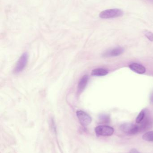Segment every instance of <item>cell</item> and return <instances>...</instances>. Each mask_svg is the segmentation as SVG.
Segmentation results:
<instances>
[{
    "label": "cell",
    "mask_w": 153,
    "mask_h": 153,
    "mask_svg": "<svg viewBox=\"0 0 153 153\" xmlns=\"http://www.w3.org/2000/svg\"><path fill=\"white\" fill-rule=\"evenodd\" d=\"M124 14L122 10L119 9H111L102 11L99 14L101 19H110L121 17Z\"/></svg>",
    "instance_id": "6da1fadb"
},
{
    "label": "cell",
    "mask_w": 153,
    "mask_h": 153,
    "mask_svg": "<svg viewBox=\"0 0 153 153\" xmlns=\"http://www.w3.org/2000/svg\"><path fill=\"white\" fill-rule=\"evenodd\" d=\"M28 62V54L27 53H24L19 58L13 70V72L15 74L19 73L22 71L26 67Z\"/></svg>",
    "instance_id": "7a4b0ae2"
},
{
    "label": "cell",
    "mask_w": 153,
    "mask_h": 153,
    "mask_svg": "<svg viewBox=\"0 0 153 153\" xmlns=\"http://www.w3.org/2000/svg\"><path fill=\"white\" fill-rule=\"evenodd\" d=\"M95 131L98 136H110L114 134V129L109 126H99L95 128Z\"/></svg>",
    "instance_id": "3957f363"
},
{
    "label": "cell",
    "mask_w": 153,
    "mask_h": 153,
    "mask_svg": "<svg viewBox=\"0 0 153 153\" xmlns=\"http://www.w3.org/2000/svg\"><path fill=\"white\" fill-rule=\"evenodd\" d=\"M120 129L122 132L128 135H135L139 132V126L131 123H125L120 126Z\"/></svg>",
    "instance_id": "277c9868"
},
{
    "label": "cell",
    "mask_w": 153,
    "mask_h": 153,
    "mask_svg": "<svg viewBox=\"0 0 153 153\" xmlns=\"http://www.w3.org/2000/svg\"><path fill=\"white\" fill-rule=\"evenodd\" d=\"M76 116L81 125L83 126H87L91 123L92 118L88 113L84 111H76Z\"/></svg>",
    "instance_id": "5b68a950"
},
{
    "label": "cell",
    "mask_w": 153,
    "mask_h": 153,
    "mask_svg": "<svg viewBox=\"0 0 153 153\" xmlns=\"http://www.w3.org/2000/svg\"><path fill=\"white\" fill-rule=\"evenodd\" d=\"M124 52V49L123 48H115L104 52V53L103 54V56L106 57L118 56L122 54Z\"/></svg>",
    "instance_id": "8992f818"
},
{
    "label": "cell",
    "mask_w": 153,
    "mask_h": 153,
    "mask_svg": "<svg viewBox=\"0 0 153 153\" xmlns=\"http://www.w3.org/2000/svg\"><path fill=\"white\" fill-rule=\"evenodd\" d=\"M129 68L132 71L138 74H143L146 71V69L143 65L136 63L131 64L129 65Z\"/></svg>",
    "instance_id": "52a82bcc"
},
{
    "label": "cell",
    "mask_w": 153,
    "mask_h": 153,
    "mask_svg": "<svg viewBox=\"0 0 153 153\" xmlns=\"http://www.w3.org/2000/svg\"><path fill=\"white\" fill-rule=\"evenodd\" d=\"M89 76L88 75H84L81 78L78 83V92L81 93L85 89L89 81Z\"/></svg>",
    "instance_id": "ba28073f"
},
{
    "label": "cell",
    "mask_w": 153,
    "mask_h": 153,
    "mask_svg": "<svg viewBox=\"0 0 153 153\" xmlns=\"http://www.w3.org/2000/svg\"><path fill=\"white\" fill-rule=\"evenodd\" d=\"M108 74V71L107 70L102 68L94 69L92 71L91 75L94 76H106Z\"/></svg>",
    "instance_id": "9c48e42d"
},
{
    "label": "cell",
    "mask_w": 153,
    "mask_h": 153,
    "mask_svg": "<svg viewBox=\"0 0 153 153\" xmlns=\"http://www.w3.org/2000/svg\"><path fill=\"white\" fill-rule=\"evenodd\" d=\"M143 139L147 142H153V131L147 132L143 135Z\"/></svg>",
    "instance_id": "30bf717a"
},
{
    "label": "cell",
    "mask_w": 153,
    "mask_h": 153,
    "mask_svg": "<svg viewBox=\"0 0 153 153\" xmlns=\"http://www.w3.org/2000/svg\"><path fill=\"white\" fill-rule=\"evenodd\" d=\"M145 117V113L144 111H142L140 112L137 117L136 120V122L137 124H140L142 123V121L144 119Z\"/></svg>",
    "instance_id": "8fae6325"
},
{
    "label": "cell",
    "mask_w": 153,
    "mask_h": 153,
    "mask_svg": "<svg viewBox=\"0 0 153 153\" xmlns=\"http://www.w3.org/2000/svg\"><path fill=\"white\" fill-rule=\"evenodd\" d=\"M99 119L102 123H109L110 120L109 116L106 114H102L99 116Z\"/></svg>",
    "instance_id": "7c38bea8"
},
{
    "label": "cell",
    "mask_w": 153,
    "mask_h": 153,
    "mask_svg": "<svg viewBox=\"0 0 153 153\" xmlns=\"http://www.w3.org/2000/svg\"><path fill=\"white\" fill-rule=\"evenodd\" d=\"M145 36L146 37L147 39L150 41L153 42V33H152L151 31H148V30H145L144 32Z\"/></svg>",
    "instance_id": "4fadbf2b"
},
{
    "label": "cell",
    "mask_w": 153,
    "mask_h": 153,
    "mask_svg": "<svg viewBox=\"0 0 153 153\" xmlns=\"http://www.w3.org/2000/svg\"><path fill=\"white\" fill-rule=\"evenodd\" d=\"M129 153H140L137 149H133L130 151Z\"/></svg>",
    "instance_id": "5bb4252c"
},
{
    "label": "cell",
    "mask_w": 153,
    "mask_h": 153,
    "mask_svg": "<svg viewBox=\"0 0 153 153\" xmlns=\"http://www.w3.org/2000/svg\"><path fill=\"white\" fill-rule=\"evenodd\" d=\"M150 102L152 104H153V91L151 94V96H150Z\"/></svg>",
    "instance_id": "9a60e30c"
},
{
    "label": "cell",
    "mask_w": 153,
    "mask_h": 153,
    "mask_svg": "<svg viewBox=\"0 0 153 153\" xmlns=\"http://www.w3.org/2000/svg\"><path fill=\"white\" fill-rule=\"evenodd\" d=\"M147 1H149L153 3V0H147Z\"/></svg>",
    "instance_id": "2e32d148"
}]
</instances>
